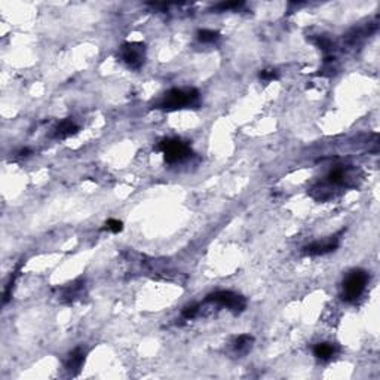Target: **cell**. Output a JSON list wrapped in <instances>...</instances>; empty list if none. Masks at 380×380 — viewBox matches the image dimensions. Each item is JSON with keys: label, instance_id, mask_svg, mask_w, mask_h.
<instances>
[{"label": "cell", "instance_id": "8992f818", "mask_svg": "<svg viewBox=\"0 0 380 380\" xmlns=\"http://www.w3.org/2000/svg\"><path fill=\"white\" fill-rule=\"evenodd\" d=\"M340 233L325 239V241H318V242H313L310 245H307L304 248V253L307 256H324V254H328L331 251H336L339 248V244H340Z\"/></svg>", "mask_w": 380, "mask_h": 380}, {"label": "cell", "instance_id": "5bb4252c", "mask_svg": "<svg viewBox=\"0 0 380 380\" xmlns=\"http://www.w3.org/2000/svg\"><path fill=\"white\" fill-rule=\"evenodd\" d=\"M220 39V34L214 30H199L197 31V40L202 43H214Z\"/></svg>", "mask_w": 380, "mask_h": 380}, {"label": "cell", "instance_id": "8fae6325", "mask_svg": "<svg viewBox=\"0 0 380 380\" xmlns=\"http://www.w3.org/2000/svg\"><path fill=\"white\" fill-rule=\"evenodd\" d=\"M82 289H84V284H82V283L69 284L67 286L63 288V298H67L69 301H73V300H76V298L81 297Z\"/></svg>", "mask_w": 380, "mask_h": 380}, {"label": "cell", "instance_id": "7c38bea8", "mask_svg": "<svg viewBox=\"0 0 380 380\" xmlns=\"http://www.w3.org/2000/svg\"><path fill=\"white\" fill-rule=\"evenodd\" d=\"M22 265H24V262L21 260V262L16 265V268H15L13 274L10 275V278H9L7 284H6V288H4V294H3V304H6V303L10 300V297H12V289H13V284H15L16 278L19 277V272H21V266H22Z\"/></svg>", "mask_w": 380, "mask_h": 380}, {"label": "cell", "instance_id": "30bf717a", "mask_svg": "<svg viewBox=\"0 0 380 380\" xmlns=\"http://www.w3.org/2000/svg\"><path fill=\"white\" fill-rule=\"evenodd\" d=\"M346 170L343 168H334L328 173L327 176V183L328 185H333V186H343L345 182H346Z\"/></svg>", "mask_w": 380, "mask_h": 380}, {"label": "cell", "instance_id": "277c9868", "mask_svg": "<svg viewBox=\"0 0 380 380\" xmlns=\"http://www.w3.org/2000/svg\"><path fill=\"white\" fill-rule=\"evenodd\" d=\"M206 301H212V303H217L223 307H227L229 310L235 312V313H239L245 309L247 306V301L242 295L236 294V292H232V291H217V292H212L209 295H206Z\"/></svg>", "mask_w": 380, "mask_h": 380}, {"label": "cell", "instance_id": "6da1fadb", "mask_svg": "<svg viewBox=\"0 0 380 380\" xmlns=\"http://www.w3.org/2000/svg\"><path fill=\"white\" fill-rule=\"evenodd\" d=\"M197 99H199V93L196 90H171L155 104V108L179 110V108H185L188 105L196 104Z\"/></svg>", "mask_w": 380, "mask_h": 380}, {"label": "cell", "instance_id": "ac0fdd59", "mask_svg": "<svg viewBox=\"0 0 380 380\" xmlns=\"http://www.w3.org/2000/svg\"><path fill=\"white\" fill-rule=\"evenodd\" d=\"M260 79H262V81H266V82L275 81V79H278V72H277V70H263V72L260 73Z\"/></svg>", "mask_w": 380, "mask_h": 380}, {"label": "cell", "instance_id": "5b68a950", "mask_svg": "<svg viewBox=\"0 0 380 380\" xmlns=\"http://www.w3.org/2000/svg\"><path fill=\"white\" fill-rule=\"evenodd\" d=\"M144 52L146 46L140 42L123 43L120 46V55L123 63L131 69H140L144 63Z\"/></svg>", "mask_w": 380, "mask_h": 380}, {"label": "cell", "instance_id": "7a4b0ae2", "mask_svg": "<svg viewBox=\"0 0 380 380\" xmlns=\"http://www.w3.org/2000/svg\"><path fill=\"white\" fill-rule=\"evenodd\" d=\"M369 280L370 278L366 271H361V269L352 271L343 281V292H342L343 300L348 303L357 301L364 292L366 286L369 284Z\"/></svg>", "mask_w": 380, "mask_h": 380}, {"label": "cell", "instance_id": "ba28073f", "mask_svg": "<svg viewBox=\"0 0 380 380\" xmlns=\"http://www.w3.org/2000/svg\"><path fill=\"white\" fill-rule=\"evenodd\" d=\"M78 131H79V126H78L72 119H64V120H61V122L55 126V129H54V137L63 140V138H67V137H70V135H75Z\"/></svg>", "mask_w": 380, "mask_h": 380}, {"label": "cell", "instance_id": "e0dca14e", "mask_svg": "<svg viewBox=\"0 0 380 380\" xmlns=\"http://www.w3.org/2000/svg\"><path fill=\"white\" fill-rule=\"evenodd\" d=\"M199 313V304H190L183 309V316L186 319H193Z\"/></svg>", "mask_w": 380, "mask_h": 380}, {"label": "cell", "instance_id": "4fadbf2b", "mask_svg": "<svg viewBox=\"0 0 380 380\" xmlns=\"http://www.w3.org/2000/svg\"><path fill=\"white\" fill-rule=\"evenodd\" d=\"M253 342H254V339H253L251 336H248V334H242V336H239V337L235 340V343H233L235 351H236L238 354H247V352L251 349Z\"/></svg>", "mask_w": 380, "mask_h": 380}, {"label": "cell", "instance_id": "52a82bcc", "mask_svg": "<svg viewBox=\"0 0 380 380\" xmlns=\"http://www.w3.org/2000/svg\"><path fill=\"white\" fill-rule=\"evenodd\" d=\"M84 363H85V351L82 348H76L73 352L69 354V358L66 361V369L72 376H76L81 372Z\"/></svg>", "mask_w": 380, "mask_h": 380}, {"label": "cell", "instance_id": "9a60e30c", "mask_svg": "<svg viewBox=\"0 0 380 380\" xmlns=\"http://www.w3.org/2000/svg\"><path fill=\"white\" fill-rule=\"evenodd\" d=\"M242 4H244L242 1H223V3H218L217 6H214L212 10H215V12H226V10H230V9H238Z\"/></svg>", "mask_w": 380, "mask_h": 380}, {"label": "cell", "instance_id": "2e32d148", "mask_svg": "<svg viewBox=\"0 0 380 380\" xmlns=\"http://www.w3.org/2000/svg\"><path fill=\"white\" fill-rule=\"evenodd\" d=\"M105 229L110 230V232H113V233H119V232H122L123 224H122V221H119V220H116V218H108V220L105 221Z\"/></svg>", "mask_w": 380, "mask_h": 380}, {"label": "cell", "instance_id": "9c48e42d", "mask_svg": "<svg viewBox=\"0 0 380 380\" xmlns=\"http://www.w3.org/2000/svg\"><path fill=\"white\" fill-rule=\"evenodd\" d=\"M336 351H337L336 346L331 345V343H318V345H315V348H313V355H315L316 358L322 360V361H327V360H330V358L334 357Z\"/></svg>", "mask_w": 380, "mask_h": 380}, {"label": "cell", "instance_id": "3957f363", "mask_svg": "<svg viewBox=\"0 0 380 380\" xmlns=\"http://www.w3.org/2000/svg\"><path fill=\"white\" fill-rule=\"evenodd\" d=\"M158 150L164 153L167 164H179L191 156V149L179 138H168L158 144Z\"/></svg>", "mask_w": 380, "mask_h": 380}]
</instances>
